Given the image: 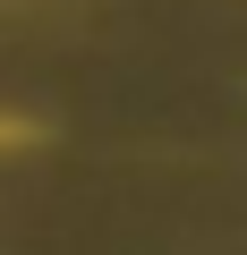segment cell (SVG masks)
<instances>
[{"mask_svg":"<svg viewBox=\"0 0 247 255\" xmlns=\"http://www.w3.org/2000/svg\"><path fill=\"white\" fill-rule=\"evenodd\" d=\"M34 145V119H9V111H0V153H26Z\"/></svg>","mask_w":247,"mask_h":255,"instance_id":"cell-1","label":"cell"}]
</instances>
